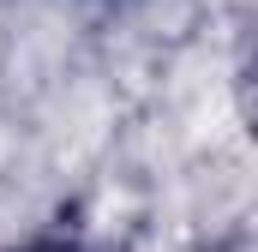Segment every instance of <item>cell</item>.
<instances>
[{"mask_svg":"<svg viewBox=\"0 0 258 252\" xmlns=\"http://www.w3.org/2000/svg\"><path fill=\"white\" fill-rule=\"evenodd\" d=\"M12 252H96L78 228H42V234H30L24 246H12Z\"/></svg>","mask_w":258,"mask_h":252,"instance_id":"obj_1","label":"cell"},{"mask_svg":"<svg viewBox=\"0 0 258 252\" xmlns=\"http://www.w3.org/2000/svg\"><path fill=\"white\" fill-rule=\"evenodd\" d=\"M210 252H240V246H234V240H228V246H210Z\"/></svg>","mask_w":258,"mask_h":252,"instance_id":"obj_2","label":"cell"},{"mask_svg":"<svg viewBox=\"0 0 258 252\" xmlns=\"http://www.w3.org/2000/svg\"><path fill=\"white\" fill-rule=\"evenodd\" d=\"M102 6H126V0H102Z\"/></svg>","mask_w":258,"mask_h":252,"instance_id":"obj_3","label":"cell"}]
</instances>
